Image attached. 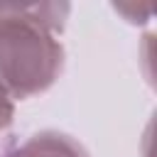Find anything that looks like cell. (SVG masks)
<instances>
[{
	"label": "cell",
	"instance_id": "cell-1",
	"mask_svg": "<svg viewBox=\"0 0 157 157\" xmlns=\"http://www.w3.org/2000/svg\"><path fill=\"white\" fill-rule=\"evenodd\" d=\"M66 2H0V86L10 98L47 91L61 74Z\"/></svg>",
	"mask_w": 157,
	"mask_h": 157
},
{
	"label": "cell",
	"instance_id": "cell-2",
	"mask_svg": "<svg viewBox=\"0 0 157 157\" xmlns=\"http://www.w3.org/2000/svg\"><path fill=\"white\" fill-rule=\"evenodd\" d=\"M7 157H88V152L71 135H64L56 130H44V132L32 135L29 140H25Z\"/></svg>",
	"mask_w": 157,
	"mask_h": 157
},
{
	"label": "cell",
	"instance_id": "cell-3",
	"mask_svg": "<svg viewBox=\"0 0 157 157\" xmlns=\"http://www.w3.org/2000/svg\"><path fill=\"white\" fill-rule=\"evenodd\" d=\"M12 113H15V105H12V98L2 91L0 86V130H5L10 123H12Z\"/></svg>",
	"mask_w": 157,
	"mask_h": 157
}]
</instances>
